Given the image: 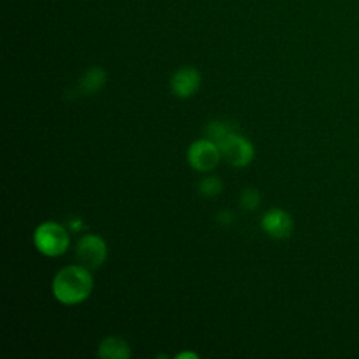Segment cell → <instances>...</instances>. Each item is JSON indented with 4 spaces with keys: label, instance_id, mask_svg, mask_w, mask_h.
<instances>
[{
    "label": "cell",
    "instance_id": "6da1fadb",
    "mask_svg": "<svg viewBox=\"0 0 359 359\" xmlns=\"http://www.w3.org/2000/svg\"><path fill=\"white\" fill-rule=\"evenodd\" d=\"M95 288L93 275L90 269L80 264H72L61 268L52 281V293L58 302L66 306H75L84 302Z\"/></svg>",
    "mask_w": 359,
    "mask_h": 359
},
{
    "label": "cell",
    "instance_id": "7a4b0ae2",
    "mask_svg": "<svg viewBox=\"0 0 359 359\" xmlns=\"http://www.w3.org/2000/svg\"><path fill=\"white\" fill-rule=\"evenodd\" d=\"M34 244L45 257H59L68 250L70 237L62 224L48 220L38 224L34 232Z\"/></svg>",
    "mask_w": 359,
    "mask_h": 359
},
{
    "label": "cell",
    "instance_id": "3957f363",
    "mask_svg": "<svg viewBox=\"0 0 359 359\" xmlns=\"http://www.w3.org/2000/svg\"><path fill=\"white\" fill-rule=\"evenodd\" d=\"M217 146L220 149L222 157H224V160L233 167H246L254 160L255 156L253 144L243 137L240 130L231 133Z\"/></svg>",
    "mask_w": 359,
    "mask_h": 359
},
{
    "label": "cell",
    "instance_id": "277c9868",
    "mask_svg": "<svg viewBox=\"0 0 359 359\" xmlns=\"http://www.w3.org/2000/svg\"><path fill=\"white\" fill-rule=\"evenodd\" d=\"M107 243L106 240L95 233H88L80 237L76 244V258L80 265L87 269H97L107 260Z\"/></svg>",
    "mask_w": 359,
    "mask_h": 359
},
{
    "label": "cell",
    "instance_id": "5b68a950",
    "mask_svg": "<svg viewBox=\"0 0 359 359\" xmlns=\"http://www.w3.org/2000/svg\"><path fill=\"white\" fill-rule=\"evenodd\" d=\"M222 153L219 146L205 138L193 142L187 151V162L195 171L208 173L212 171L220 162Z\"/></svg>",
    "mask_w": 359,
    "mask_h": 359
},
{
    "label": "cell",
    "instance_id": "8992f818",
    "mask_svg": "<svg viewBox=\"0 0 359 359\" xmlns=\"http://www.w3.org/2000/svg\"><path fill=\"white\" fill-rule=\"evenodd\" d=\"M261 229L271 239L284 240L288 239L293 232V219L287 211L281 208H273L262 215Z\"/></svg>",
    "mask_w": 359,
    "mask_h": 359
},
{
    "label": "cell",
    "instance_id": "52a82bcc",
    "mask_svg": "<svg viewBox=\"0 0 359 359\" xmlns=\"http://www.w3.org/2000/svg\"><path fill=\"white\" fill-rule=\"evenodd\" d=\"M201 73L193 66H183L177 69L170 80L171 92L178 99H188L194 96L201 87Z\"/></svg>",
    "mask_w": 359,
    "mask_h": 359
},
{
    "label": "cell",
    "instance_id": "ba28073f",
    "mask_svg": "<svg viewBox=\"0 0 359 359\" xmlns=\"http://www.w3.org/2000/svg\"><path fill=\"white\" fill-rule=\"evenodd\" d=\"M107 81V73L103 68L93 66L86 70V73L81 76L79 81V95L84 96H92L99 93L100 90L104 87Z\"/></svg>",
    "mask_w": 359,
    "mask_h": 359
},
{
    "label": "cell",
    "instance_id": "9c48e42d",
    "mask_svg": "<svg viewBox=\"0 0 359 359\" xmlns=\"http://www.w3.org/2000/svg\"><path fill=\"white\" fill-rule=\"evenodd\" d=\"M97 355L100 358H107V359H129L130 347L124 338L117 336H110L100 342L97 348Z\"/></svg>",
    "mask_w": 359,
    "mask_h": 359
},
{
    "label": "cell",
    "instance_id": "30bf717a",
    "mask_svg": "<svg viewBox=\"0 0 359 359\" xmlns=\"http://www.w3.org/2000/svg\"><path fill=\"white\" fill-rule=\"evenodd\" d=\"M239 126L236 122L231 121H223V119H216L212 121L206 125L205 128V135L206 138L213 141L216 145H219L224 138H228L231 133L239 132Z\"/></svg>",
    "mask_w": 359,
    "mask_h": 359
},
{
    "label": "cell",
    "instance_id": "8fae6325",
    "mask_svg": "<svg viewBox=\"0 0 359 359\" xmlns=\"http://www.w3.org/2000/svg\"><path fill=\"white\" fill-rule=\"evenodd\" d=\"M223 190L222 180L216 175H209L202 178L198 183V193L206 198L217 197Z\"/></svg>",
    "mask_w": 359,
    "mask_h": 359
},
{
    "label": "cell",
    "instance_id": "7c38bea8",
    "mask_svg": "<svg viewBox=\"0 0 359 359\" xmlns=\"http://www.w3.org/2000/svg\"><path fill=\"white\" fill-rule=\"evenodd\" d=\"M239 204L244 211H255L261 204V194L257 188H244L240 194Z\"/></svg>",
    "mask_w": 359,
    "mask_h": 359
},
{
    "label": "cell",
    "instance_id": "4fadbf2b",
    "mask_svg": "<svg viewBox=\"0 0 359 359\" xmlns=\"http://www.w3.org/2000/svg\"><path fill=\"white\" fill-rule=\"evenodd\" d=\"M235 220V215L232 211L229 209H223L217 213V223L222 224V226H229Z\"/></svg>",
    "mask_w": 359,
    "mask_h": 359
},
{
    "label": "cell",
    "instance_id": "5bb4252c",
    "mask_svg": "<svg viewBox=\"0 0 359 359\" xmlns=\"http://www.w3.org/2000/svg\"><path fill=\"white\" fill-rule=\"evenodd\" d=\"M175 358H177V359H184V358H194V359H197V358H198V355H197V353H194V352H190V351H187V352H183V353H178V355H175Z\"/></svg>",
    "mask_w": 359,
    "mask_h": 359
}]
</instances>
